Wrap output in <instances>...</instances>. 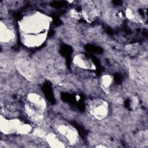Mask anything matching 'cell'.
<instances>
[{"mask_svg": "<svg viewBox=\"0 0 148 148\" xmlns=\"http://www.w3.org/2000/svg\"><path fill=\"white\" fill-rule=\"evenodd\" d=\"M125 16L130 20L132 21H140V16L138 14L131 8H127L125 10Z\"/></svg>", "mask_w": 148, "mask_h": 148, "instance_id": "cell-13", "label": "cell"}, {"mask_svg": "<svg viewBox=\"0 0 148 148\" xmlns=\"http://www.w3.org/2000/svg\"><path fill=\"white\" fill-rule=\"evenodd\" d=\"M27 103L39 109L45 111L46 108V103L44 98L36 92H30L27 96Z\"/></svg>", "mask_w": 148, "mask_h": 148, "instance_id": "cell-8", "label": "cell"}, {"mask_svg": "<svg viewBox=\"0 0 148 148\" xmlns=\"http://www.w3.org/2000/svg\"><path fill=\"white\" fill-rule=\"evenodd\" d=\"M73 63L79 68L85 69H92L94 67L91 61L82 54L76 55L73 59Z\"/></svg>", "mask_w": 148, "mask_h": 148, "instance_id": "cell-10", "label": "cell"}, {"mask_svg": "<svg viewBox=\"0 0 148 148\" xmlns=\"http://www.w3.org/2000/svg\"><path fill=\"white\" fill-rule=\"evenodd\" d=\"M113 81V77L109 74H105L102 76L100 80V83L101 87L103 90V91L106 92H108L109 91Z\"/></svg>", "mask_w": 148, "mask_h": 148, "instance_id": "cell-12", "label": "cell"}, {"mask_svg": "<svg viewBox=\"0 0 148 148\" xmlns=\"http://www.w3.org/2000/svg\"><path fill=\"white\" fill-rule=\"evenodd\" d=\"M88 109L91 114L98 120L105 118L109 113L108 102L99 98L91 100L88 103Z\"/></svg>", "mask_w": 148, "mask_h": 148, "instance_id": "cell-4", "label": "cell"}, {"mask_svg": "<svg viewBox=\"0 0 148 148\" xmlns=\"http://www.w3.org/2000/svg\"><path fill=\"white\" fill-rule=\"evenodd\" d=\"M25 110L29 118L34 122L39 123L43 119L44 112L27 102L25 105Z\"/></svg>", "mask_w": 148, "mask_h": 148, "instance_id": "cell-9", "label": "cell"}, {"mask_svg": "<svg viewBox=\"0 0 148 148\" xmlns=\"http://www.w3.org/2000/svg\"><path fill=\"white\" fill-rule=\"evenodd\" d=\"M34 135L40 138H45L46 136V132L41 128H36L33 132Z\"/></svg>", "mask_w": 148, "mask_h": 148, "instance_id": "cell-15", "label": "cell"}, {"mask_svg": "<svg viewBox=\"0 0 148 148\" xmlns=\"http://www.w3.org/2000/svg\"><path fill=\"white\" fill-rule=\"evenodd\" d=\"M0 128L1 131L5 134H27L32 129L29 124H25L18 119H8L2 116L1 117Z\"/></svg>", "mask_w": 148, "mask_h": 148, "instance_id": "cell-2", "label": "cell"}, {"mask_svg": "<svg viewBox=\"0 0 148 148\" xmlns=\"http://www.w3.org/2000/svg\"><path fill=\"white\" fill-rule=\"evenodd\" d=\"M57 132L71 145H75L78 143L79 136L77 132L73 128L63 123L57 125Z\"/></svg>", "mask_w": 148, "mask_h": 148, "instance_id": "cell-5", "label": "cell"}, {"mask_svg": "<svg viewBox=\"0 0 148 148\" xmlns=\"http://www.w3.org/2000/svg\"><path fill=\"white\" fill-rule=\"evenodd\" d=\"M138 99L136 97H133L131 98V102H130V105H131V107L132 108H135L138 104Z\"/></svg>", "mask_w": 148, "mask_h": 148, "instance_id": "cell-17", "label": "cell"}, {"mask_svg": "<svg viewBox=\"0 0 148 148\" xmlns=\"http://www.w3.org/2000/svg\"><path fill=\"white\" fill-rule=\"evenodd\" d=\"M84 5L81 14L86 21L91 22L95 19L99 15V8L97 4L92 1L87 2Z\"/></svg>", "mask_w": 148, "mask_h": 148, "instance_id": "cell-6", "label": "cell"}, {"mask_svg": "<svg viewBox=\"0 0 148 148\" xmlns=\"http://www.w3.org/2000/svg\"><path fill=\"white\" fill-rule=\"evenodd\" d=\"M15 37V32L13 27L1 21L0 25V40L1 43H10L14 39Z\"/></svg>", "mask_w": 148, "mask_h": 148, "instance_id": "cell-7", "label": "cell"}, {"mask_svg": "<svg viewBox=\"0 0 148 148\" xmlns=\"http://www.w3.org/2000/svg\"><path fill=\"white\" fill-rule=\"evenodd\" d=\"M16 66L18 72L27 79L34 80L36 78V69L28 57L18 56L16 60Z\"/></svg>", "mask_w": 148, "mask_h": 148, "instance_id": "cell-3", "label": "cell"}, {"mask_svg": "<svg viewBox=\"0 0 148 148\" xmlns=\"http://www.w3.org/2000/svg\"><path fill=\"white\" fill-rule=\"evenodd\" d=\"M49 23V18L40 13L25 16L20 24L23 42L29 47L39 46L46 37Z\"/></svg>", "mask_w": 148, "mask_h": 148, "instance_id": "cell-1", "label": "cell"}, {"mask_svg": "<svg viewBox=\"0 0 148 148\" xmlns=\"http://www.w3.org/2000/svg\"><path fill=\"white\" fill-rule=\"evenodd\" d=\"M47 143L51 147H64L65 145L60 139L54 134L49 133L45 137Z\"/></svg>", "mask_w": 148, "mask_h": 148, "instance_id": "cell-11", "label": "cell"}, {"mask_svg": "<svg viewBox=\"0 0 148 148\" xmlns=\"http://www.w3.org/2000/svg\"><path fill=\"white\" fill-rule=\"evenodd\" d=\"M68 14H69V16L71 18H73L74 20L79 19V18L80 17V14L75 9H71L70 11H69Z\"/></svg>", "mask_w": 148, "mask_h": 148, "instance_id": "cell-16", "label": "cell"}, {"mask_svg": "<svg viewBox=\"0 0 148 148\" xmlns=\"http://www.w3.org/2000/svg\"><path fill=\"white\" fill-rule=\"evenodd\" d=\"M139 43H135L132 44L127 45L125 46V50L127 53H128L130 55H134L135 54L138 50L139 47Z\"/></svg>", "mask_w": 148, "mask_h": 148, "instance_id": "cell-14", "label": "cell"}]
</instances>
